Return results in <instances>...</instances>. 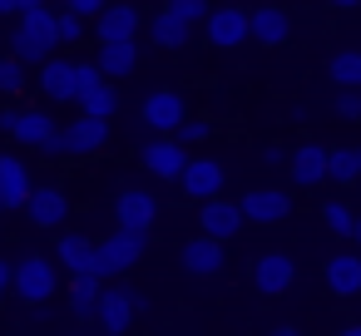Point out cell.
Wrapping results in <instances>:
<instances>
[{"mask_svg": "<svg viewBox=\"0 0 361 336\" xmlns=\"http://www.w3.org/2000/svg\"><path fill=\"white\" fill-rule=\"evenodd\" d=\"M139 163H144L154 178L178 183V178H183V168H188V149H183V144H173V139H154V144H144Z\"/></svg>", "mask_w": 361, "mask_h": 336, "instance_id": "13", "label": "cell"}, {"mask_svg": "<svg viewBox=\"0 0 361 336\" xmlns=\"http://www.w3.org/2000/svg\"><path fill=\"white\" fill-rule=\"evenodd\" d=\"M0 15H16V0H0Z\"/></svg>", "mask_w": 361, "mask_h": 336, "instance_id": "44", "label": "cell"}, {"mask_svg": "<svg viewBox=\"0 0 361 336\" xmlns=\"http://www.w3.org/2000/svg\"><path fill=\"white\" fill-rule=\"evenodd\" d=\"M144 306H149V297H144V292H134L129 282H109V287L99 292L94 321H99V331H104V336H124V331H129V321H134Z\"/></svg>", "mask_w": 361, "mask_h": 336, "instance_id": "3", "label": "cell"}, {"mask_svg": "<svg viewBox=\"0 0 361 336\" xmlns=\"http://www.w3.org/2000/svg\"><path fill=\"white\" fill-rule=\"evenodd\" d=\"M326 178H331V183H341V188L361 183V144L331 149V154H326Z\"/></svg>", "mask_w": 361, "mask_h": 336, "instance_id": "26", "label": "cell"}, {"mask_svg": "<svg viewBox=\"0 0 361 336\" xmlns=\"http://www.w3.org/2000/svg\"><path fill=\"white\" fill-rule=\"evenodd\" d=\"M351 237H356V242H361V218H356V228H351Z\"/></svg>", "mask_w": 361, "mask_h": 336, "instance_id": "45", "label": "cell"}, {"mask_svg": "<svg viewBox=\"0 0 361 336\" xmlns=\"http://www.w3.org/2000/svg\"><path fill=\"white\" fill-rule=\"evenodd\" d=\"M154 218H159V198H154L149 188H124V193L114 198V223H119L124 232H144V237H149Z\"/></svg>", "mask_w": 361, "mask_h": 336, "instance_id": "8", "label": "cell"}, {"mask_svg": "<svg viewBox=\"0 0 361 336\" xmlns=\"http://www.w3.org/2000/svg\"><path fill=\"white\" fill-rule=\"evenodd\" d=\"M178 262H183V272H193V277H218V272L228 267V252H223V242L188 237V242L178 247Z\"/></svg>", "mask_w": 361, "mask_h": 336, "instance_id": "19", "label": "cell"}, {"mask_svg": "<svg viewBox=\"0 0 361 336\" xmlns=\"http://www.w3.org/2000/svg\"><path fill=\"white\" fill-rule=\"evenodd\" d=\"M94 65H99L104 85H109V80H129V75L139 70V45H134V40H124V45H99Z\"/></svg>", "mask_w": 361, "mask_h": 336, "instance_id": "22", "label": "cell"}, {"mask_svg": "<svg viewBox=\"0 0 361 336\" xmlns=\"http://www.w3.org/2000/svg\"><path fill=\"white\" fill-rule=\"evenodd\" d=\"M35 6H45V0H16V15L20 11H35Z\"/></svg>", "mask_w": 361, "mask_h": 336, "instance_id": "42", "label": "cell"}, {"mask_svg": "<svg viewBox=\"0 0 361 336\" xmlns=\"http://www.w3.org/2000/svg\"><path fill=\"white\" fill-rule=\"evenodd\" d=\"M188 35H193V30H188V25H178L173 15H164V11H159V15H149V40H154L159 50H183V45H188Z\"/></svg>", "mask_w": 361, "mask_h": 336, "instance_id": "27", "label": "cell"}, {"mask_svg": "<svg viewBox=\"0 0 361 336\" xmlns=\"http://www.w3.org/2000/svg\"><path fill=\"white\" fill-rule=\"evenodd\" d=\"M336 114L356 124V119H361V94H356V89H346V94H336Z\"/></svg>", "mask_w": 361, "mask_h": 336, "instance_id": "37", "label": "cell"}, {"mask_svg": "<svg viewBox=\"0 0 361 336\" xmlns=\"http://www.w3.org/2000/svg\"><path fill=\"white\" fill-rule=\"evenodd\" d=\"M30 168H25V158L20 154H0V208L6 213H20L25 208V198H30Z\"/></svg>", "mask_w": 361, "mask_h": 336, "instance_id": "15", "label": "cell"}, {"mask_svg": "<svg viewBox=\"0 0 361 336\" xmlns=\"http://www.w3.org/2000/svg\"><path fill=\"white\" fill-rule=\"evenodd\" d=\"M40 89L50 94V104H70L75 99V60H45L40 65Z\"/></svg>", "mask_w": 361, "mask_h": 336, "instance_id": "23", "label": "cell"}, {"mask_svg": "<svg viewBox=\"0 0 361 336\" xmlns=\"http://www.w3.org/2000/svg\"><path fill=\"white\" fill-rule=\"evenodd\" d=\"M326 70H331V80H336L341 89H361V50H351V45L336 50Z\"/></svg>", "mask_w": 361, "mask_h": 336, "instance_id": "29", "label": "cell"}, {"mask_svg": "<svg viewBox=\"0 0 361 336\" xmlns=\"http://www.w3.org/2000/svg\"><path fill=\"white\" fill-rule=\"evenodd\" d=\"M99 292H104V282H99V277H70L65 301H70V311H75L80 321H90V316H94V306H99Z\"/></svg>", "mask_w": 361, "mask_h": 336, "instance_id": "25", "label": "cell"}, {"mask_svg": "<svg viewBox=\"0 0 361 336\" xmlns=\"http://www.w3.org/2000/svg\"><path fill=\"white\" fill-rule=\"evenodd\" d=\"M55 40L60 45H80L85 40V20L80 15H55Z\"/></svg>", "mask_w": 361, "mask_h": 336, "instance_id": "35", "label": "cell"}, {"mask_svg": "<svg viewBox=\"0 0 361 336\" xmlns=\"http://www.w3.org/2000/svg\"><path fill=\"white\" fill-rule=\"evenodd\" d=\"M292 282H297V262L287 252H262L252 262V287L262 297H282V292H292Z\"/></svg>", "mask_w": 361, "mask_h": 336, "instance_id": "12", "label": "cell"}, {"mask_svg": "<svg viewBox=\"0 0 361 336\" xmlns=\"http://www.w3.org/2000/svg\"><path fill=\"white\" fill-rule=\"evenodd\" d=\"M11 287H16V297H20V301L45 306V301L60 292V267H55V257H40V252L20 257V262H16V277H11Z\"/></svg>", "mask_w": 361, "mask_h": 336, "instance_id": "4", "label": "cell"}, {"mask_svg": "<svg viewBox=\"0 0 361 336\" xmlns=\"http://www.w3.org/2000/svg\"><path fill=\"white\" fill-rule=\"evenodd\" d=\"M238 232H243V213H238V203L213 198V203L198 208V237H208V242H228V237H238Z\"/></svg>", "mask_w": 361, "mask_h": 336, "instance_id": "14", "label": "cell"}, {"mask_svg": "<svg viewBox=\"0 0 361 336\" xmlns=\"http://www.w3.org/2000/svg\"><path fill=\"white\" fill-rule=\"evenodd\" d=\"M99 85H104L99 65H94V60H75V99L90 94V89H99Z\"/></svg>", "mask_w": 361, "mask_h": 336, "instance_id": "33", "label": "cell"}, {"mask_svg": "<svg viewBox=\"0 0 361 336\" xmlns=\"http://www.w3.org/2000/svg\"><path fill=\"white\" fill-rule=\"evenodd\" d=\"M0 213H6V208H0Z\"/></svg>", "mask_w": 361, "mask_h": 336, "instance_id": "46", "label": "cell"}, {"mask_svg": "<svg viewBox=\"0 0 361 336\" xmlns=\"http://www.w3.org/2000/svg\"><path fill=\"white\" fill-rule=\"evenodd\" d=\"M20 89H25V65L0 55V94H20Z\"/></svg>", "mask_w": 361, "mask_h": 336, "instance_id": "32", "label": "cell"}, {"mask_svg": "<svg viewBox=\"0 0 361 336\" xmlns=\"http://www.w3.org/2000/svg\"><path fill=\"white\" fill-rule=\"evenodd\" d=\"M356 188H361V183H356Z\"/></svg>", "mask_w": 361, "mask_h": 336, "instance_id": "47", "label": "cell"}, {"mask_svg": "<svg viewBox=\"0 0 361 336\" xmlns=\"http://www.w3.org/2000/svg\"><path fill=\"white\" fill-rule=\"evenodd\" d=\"M223 183H228V168H223L218 158H188V168H183V178H178L183 198H193L198 208L213 203V198H223Z\"/></svg>", "mask_w": 361, "mask_h": 336, "instance_id": "5", "label": "cell"}, {"mask_svg": "<svg viewBox=\"0 0 361 336\" xmlns=\"http://www.w3.org/2000/svg\"><path fill=\"white\" fill-rule=\"evenodd\" d=\"M104 6H109V0H65V15H80V20H99L104 15Z\"/></svg>", "mask_w": 361, "mask_h": 336, "instance_id": "36", "label": "cell"}, {"mask_svg": "<svg viewBox=\"0 0 361 336\" xmlns=\"http://www.w3.org/2000/svg\"><path fill=\"white\" fill-rule=\"evenodd\" d=\"M267 336H302V326H297V321H272Z\"/></svg>", "mask_w": 361, "mask_h": 336, "instance_id": "39", "label": "cell"}, {"mask_svg": "<svg viewBox=\"0 0 361 336\" xmlns=\"http://www.w3.org/2000/svg\"><path fill=\"white\" fill-rule=\"evenodd\" d=\"M262 163H267V168H282V163H287V149H282V144H267V149H262Z\"/></svg>", "mask_w": 361, "mask_h": 336, "instance_id": "38", "label": "cell"}, {"mask_svg": "<svg viewBox=\"0 0 361 336\" xmlns=\"http://www.w3.org/2000/svg\"><path fill=\"white\" fill-rule=\"evenodd\" d=\"M25 218L35 228H65L70 223V193L55 188V183H35L30 198H25Z\"/></svg>", "mask_w": 361, "mask_h": 336, "instance_id": "7", "label": "cell"}, {"mask_svg": "<svg viewBox=\"0 0 361 336\" xmlns=\"http://www.w3.org/2000/svg\"><path fill=\"white\" fill-rule=\"evenodd\" d=\"M322 277H326V292L361 297V252H331L322 262Z\"/></svg>", "mask_w": 361, "mask_h": 336, "instance_id": "20", "label": "cell"}, {"mask_svg": "<svg viewBox=\"0 0 361 336\" xmlns=\"http://www.w3.org/2000/svg\"><path fill=\"white\" fill-rule=\"evenodd\" d=\"M11 277H16V267L0 257V301H6V292H11Z\"/></svg>", "mask_w": 361, "mask_h": 336, "instance_id": "40", "label": "cell"}, {"mask_svg": "<svg viewBox=\"0 0 361 336\" xmlns=\"http://www.w3.org/2000/svg\"><path fill=\"white\" fill-rule=\"evenodd\" d=\"M188 119V104H183V89H173V85H164V89H154L149 99H144V124L154 129V134H178V124Z\"/></svg>", "mask_w": 361, "mask_h": 336, "instance_id": "6", "label": "cell"}, {"mask_svg": "<svg viewBox=\"0 0 361 336\" xmlns=\"http://www.w3.org/2000/svg\"><path fill=\"white\" fill-rule=\"evenodd\" d=\"M322 223H326V232H336V237H351V228H356V213H351L341 198H326V203H322Z\"/></svg>", "mask_w": 361, "mask_h": 336, "instance_id": "30", "label": "cell"}, {"mask_svg": "<svg viewBox=\"0 0 361 336\" xmlns=\"http://www.w3.org/2000/svg\"><path fill=\"white\" fill-rule=\"evenodd\" d=\"M60 129L65 124H55V114L45 109H0V134H11L25 149H40L45 158H60Z\"/></svg>", "mask_w": 361, "mask_h": 336, "instance_id": "1", "label": "cell"}, {"mask_svg": "<svg viewBox=\"0 0 361 336\" xmlns=\"http://www.w3.org/2000/svg\"><path fill=\"white\" fill-rule=\"evenodd\" d=\"M75 104H80V114H85V119H104V124H109V119L119 114V89H114V85H99V89L80 94Z\"/></svg>", "mask_w": 361, "mask_h": 336, "instance_id": "28", "label": "cell"}, {"mask_svg": "<svg viewBox=\"0 0 361 336\" xmlns=\"http://www.w3.org/2000/svg\"><path fill=\"white\" fill-rule=\"evenodd\" d=\"M11 60H20V65H45V60H55V40H45V35L16 25V30H11Z\"/></svg>", "mask_w": 361, "mask_h": 336, "instance_id": "24", "label": "cell"}, {"mask_svg": "<svg viewBox=\"0 0 361 336\" xmlns=\"http://www.w3.org/2000/svg\"><path fill=\"white\" fill-rule=\"evenodd\" d=\"M203 30H208V45L213 50H238L247 40V11L243 6H218V11H208Z\"/></svg>", "mask_w": 361, "mask_h": 336, "instance_id": "11", "label": "cell"}, {"mask_svg": "<svg viewBox=\"0 0 361 336\" xmlns=\"http://www.w3.org/2000/svg\"><path fill=\"white\" fill-rule=\"evenodd\" d=\"M238 213H243V223H282L292 213V193L287 188H247L238 198Z\"/></svg>", "mask_w": 361, "mask_h": 336, "instance_id": "10", "label": "cell"}, {"mask_svg": "<svg viewBox=\"0 0 361 336\" xmlns=\"http://www.w3.org/2000/svg\"><path fill=\"white\" fill-rule=\"evenodd\" d=\"M55 267L70 272V277H94V242H90V232H60Z\"/></svg>", "mask_w": 361, "mask_h": 336, "instance_id": "18", "label": "cell"}, {"mask_svg": "<svg viewBox=\"0 0 361 336\" xmlns=\"http://www.w3.org/2000/svg\"><path fill=\"white\" fill-rule=\"evenodd\" d=\"M326 6H331V11H356L361 0H326Z\"/></svg>", "mask_w": 361, "mask_h": 336, "instance_id": "41", "label": "cell"}, {"mask_svg": "<svg viewBox=\"0 0 361 336\" xmlns=\"http://www.w3.org/2000/svg\"><path fill=\"white\" fill-rule=\"evenodd\" d=\"M139 25H144L139 6L119 0V6H104V15L94 20V35H99V45H124V40H134V35H139Z\"/></svg>", "mask_w": 361, "mask_h": 336, "instance_id": "16", "label": "cell"}, {"mask_svg": "<svg viewBox=\"0 0 361 336\" xmlns=\"http://www.w3.org/2000/svg\"><path fill=\"white\" fill-rule=\"evenodd\" d=\"M144 247H149L144 232H124V228H114L104 242H94V277H99V282L129 277V267L144 257Z\"/></svg>", "mask_w": 361, "mask_h": 336, "instance_id": "2", "label": "cell"}, {"mask_svg": "<svg viewBox=\"0 0 361 336\" xmlns=\"http://www.w3.org/2000/svg\"><path fill=\"white\" fill-rule=\"evenodd\" d=\"M326 144H302V149H292V158H287V173H292V183L297 188H317V183H326Z\"/></svg>", "mask_w": 361, "mask_h": 336, "instance_id": "21", "label": "cell"}, {"mask_svg": "<svg viewBox=\"0 0 361 336\" xmlns=\"http://www.w3.org/2000/svg\"><path fill=\"white\" fill-rule=\"evenodd\" d=\"M109 144V124L104 119H70L65 129H60V154H70V158H90V154H99Z\"/></svg>", "mask_w": 361, "mask_h": 336, "instance_id": "9", "label": "cell"}, {"mask_svg": "<svg viewBox=\"0 0 361 336\" xmlns=\"http://www.w3.org/2000/svg\"><path fill=\"white\" fill-rule=\"evenodd\" d=\"M208 134H213L208 119H183L178 134H173V144H183V149H188V144H208Z\"/></svg>", "mask_w": 361, "mask_h": 336, "instance_id": "34", "label": "cell"}, {"mask_svg": "<svg viewBox=\"0 0 361 336\" xmlns=\"http://www.w3.org/2000/svg\"><path fill=\"white\" fill-rule=\"evenodd\" d=\"M247 40L257 45H287L292 40V15L282 6H257L247 11Z\"/></svg>", "mask_w": 361, "mask_h": 336, "instance_id": "17", "label": "cell"}, {"mask_svg": "<svg viewBox=\"0 0 361 336\" xmlns=\"http://www.w3.org/2000/svg\"><path fill=\"white\" fill-rule=\"evenodd\" d=\"M341 336H361V321H346V326H341Z\"/></svg>", "mask_w": 361, "mask_h": 336, "instance_id": "43", "label": "cell"}, {"mask_svg": "<svg viewBox=\"0 0 361 336\" xmlns=\"http://www.w3.org/2000/svg\"><path fill=\"white\" fill-rule=\"evenodd\" d=\"M208 11H213L208 0H164V15H173V20L188 25V30H193L198 20H208Z\"/></svg>", "mask_w": 361, "mask_h": 336, "instance_id": "31", "label": "cell"}]
</instances>
